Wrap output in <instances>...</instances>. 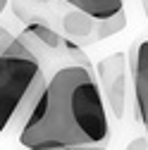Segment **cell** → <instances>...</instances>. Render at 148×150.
I'll use <instances>...</instances> for the list:
<instances>
[{"mask_svg": "<svg viewBox=\"0 0 148 150\" xmlns=\"http://www.w3.org/2000/svg\"><path fill=\"white\" fill-rule=\"evenodd\" d=\"M107 141L103 91L84 64H67L53 74L19 131L26 150H105Z\"/></svg>", "mask_w": 148, "mask_h": 150, "instance_id": "obj_1", "label": "cell"}, {"mask_svg": "<svg viewBox=\"0 0 148 150\" xmlns=\"http://www.w3.org/2000/svg\"><path fill=\"white\" fill-rule=\"evenodd\" d=\"M48 79L43 76L41 60L24 41L14 38L0 55V134L10 124L22 131Z\"/></svg>", "mask_w": 148, "mask_h": 150, "instance_id": "obj_2", "label": "cell"}, {"mask_svg": "<svg viewBox=\"0 0 148 150\" xmlns=\"http://www.w3.org/2000/svg\"><path fill=\"white\" fill-rule=\"evenodd\" d=\"M96 79L103 96L110 105V112L122 119L124 115V88H127V60L124 52H112L96 64Z\"/></svg>", "mask_w": 148, "mask_h": 150, "instance_id": "obj_3", "label": "cell"}, {"mask_svg": "<svg viewBox=\"0 0 148 150\" xmlns=\"http://www.w3.org/2000/svg\"><path fill=\"white\" fill-rule=\"evenodd\" d=\"M132 81L136 100V122L148 129V41L132 45Z\"/></svg>", "mask_w": 148, "mask_h": 150, "instance_id": "obj_4", "label": "cell"}, {"mask_svg": "<svg viewBox=\"0 0 148 150\" xmlns=\"http://www.w3.org/2000/svg\"><path fill=\"white\" fill-rule=\"evenodd\" d=\"M96 26L98 22L91 19L88 14L72 10L67 14H62V33L67 36V41H72L74 45H86V43H96Z\"/></svg>", "mask_w": 148, "mask_h": 150, "instance_id": "obj_5", "label": "cell"}, {"mask_svg": "<svg viewBox=\"0 0 148 150\" xmlns=\"http://www.w3.org/2000/svg\"><path fill=\"white\" fill-rule=\"evenodd\" d=\"M62 3H69L77 12L88 14L96 22L112 19L124 12V0H62Z\"/></svg>", "mask_w": 148, "mask_h": 150, "instance_id": "obj_6", "label": "cell"}, {"mask_svg": "<svg viewBox=\"0 0 148 150\" xmlns=\"http://www.w3.org/2000/svg\"><path fill=\"white\" fill-rule=\"evenodd\" d=\"M22 36H29V38H33L36 43H41L43 48H50V50H60V48H65V43H67V38H65L62 33H58L53 26H48V24H43V22H31V24H26V29H24Z\"/></svg>", "mask_w": 148, "mask_h": 150, "instance_id": "obj_7", "label": "cell"}, {"mask_svg": "<svg viewBox=\"0 0 148 150\" xmlns=\"http://www.w3.org/2000/svg\"><path fill=\"white\" fill-rule=\"evenodd\" d=\"M124 26H127V12H122V14L112 17V19L98 22V26H96V38H98V41H103V38H110V36L120 33Z\"/></svg>", "mask_w": 148, "mask_h": 150, "instance_id": "obj_8", "label": "cell"}, {"mask_svg": "<svg viewBox=\"0 0 148 150\" xmlns=\"http://www.w3.org/2000/svg\"><path fill=\"white\" fill-rule=\"evenodd\" d=\"M12 43H14V36H12L5 26H0V55H3V52L12 45Z\"/></svg>", "mask_w": 148, "mask_h": 150, "instance_id": "obj_9", "label": "cell"}, {"mask_svg": "<svg viewBox=\"0 0 148 150\" xmlns=\"http://www.w3.org/2000/svg\"><path fill=\"white\" fill-rule=\"evenodd\" d=\"M146 145H148V136L141 138V141H132V143H129V150H143Z\"/></svg>", "mask_w": 148, "mask_h": 150, "instance_id": "obj_10", "label": "cell"}, {"mask_svg": "<svg viewBox=\"0 0 148 150\" xmlns=\"http://www.w3.org/2000/svg\"><path fill=\"white\" fill-rule=\"evenodd\" d=\"M26 3H33V5H46L48 0H26Z\"/></svg>", "mask_w": 148, "mask_h": 150, "instance_id": "obj_11", "label": "cell"}, {"mask_svg": "<svg viewBox=\"0 0 148 150\" xmlns=\"http://www.w3.org/2000/svg\"><path fill=\"white\" fill-rule=\"evenodd\" d=\"M5 5H7V0H0V14H3V10H5Z\"/></svg>", "mask_w": 148, "mask_h": 150, "instance_id": "obj_12", "label": "cell"}, {"mask_svg": "<svg viewBox=\"0 0 148 150\" xmlns=\"http://www.w3.org/2000/svg\"><path fill=\"white\" fill-rule=\"evenodd\" d=\"M146 136H148V134H146Z\"/></svg>", "mask_w": 148, "mask_h": 150, "instance_id": "obj_13", "label": "cell"}]
</instances>
